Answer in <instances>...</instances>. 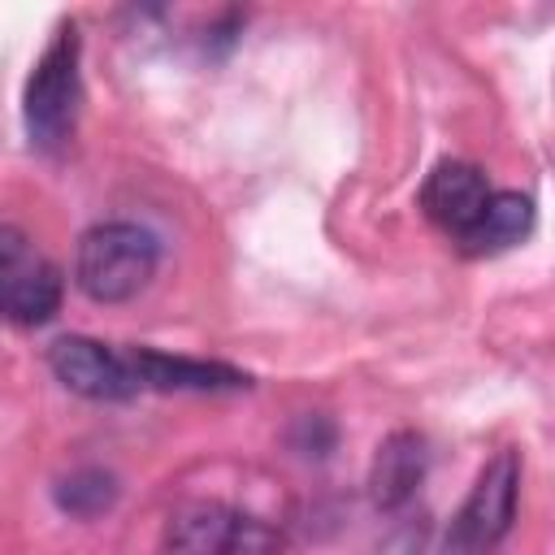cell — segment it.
<instances>
[{
    "label": "cell",
    "mask_w": 555,
    "mask_h": 555,
    "mask_svg": "<svg viewBox=\"0 0 555 555\" xmlns=\"http://www.w3.org/2000/svg\"><path fill=\"white\" fill-rule=\"evenodd\" d=\"M160 243L134 221H100L78 238L74 282L95 304H126L156 278Z\"/></svg>",
    "instance_id": "cell-1"
},
{
    "label": "cell",
    "mask_w": 555,
    "mask_h": 555,
    "mask_svg": "<svg viewBox=\"0 0 555 555\" xmlns=\"http://www.w3.org/2000/svg\"><path fill=\"white\" fill-rule=\"evenodd\" d=\"M78 26L61 22L48 48L39 52L26 91H22V121L39 152H61L74 139L78 104H82V78H78Z\"/></svg>",
    "instance_id": "cell-2"
},
{
    "label": "cell",
    "mask_w": 555,
    "mask_h": 555,
    "mask_svg": "<svg viewBox=\"0 0 555 555\" xmlns=\"http://www.w3.org/2000/svg\"><path fill=\"white\" fill-rule=\"evenodd\" d=\"M282 533L256 512L191 499L169 512L160 529V555H278Z\"/></svg>",
    "instance_id": "cell-3"
},
{
    "label": "cell",
    "mask_w": 555,
    "mask_h": 555,
    "mask_svg": "<svg viewBox=\"0 0 555 555\" xmlns=\"http://www.w3.org/2000/svg\"><path fill=\"white\" fill-rule=\"evenodd\" d=\"M516 503H520V455L512 447H503L477 473L473 490L464 494L460 512L451 516L442 551L447 555H494L516 525Z\"/></svg>",
    "instance_id": "cell-4"
},
{
    "label": "cell",
    "mask_w": 555,
    "mask_h": 555,
    "mask_svg": "<svg viewBox=\"0 0 555 555\" xmlns=\"http://www.w3.org/2000/svg\"><path fill=\"white\" fill-rule=\"evenodd\" d=\"M61 269L17 225L0 221V317L17 325H43L61 308Z\"/></svg>",
    "instance_id": "cell-5"
},
{
    "label": "cell",
    "mask_w": 555,
    "mask_h": 555,
    "mask_svg": "<svg viewBox=\"0 0 555 555\" xmlns=\"http://www.w3.org/2000/svg\"><path fill=\"white\" fill-rule=\"evenodd\" d=\"M48 369L65 390H74L91 403H121L139 390L130 360L95 338H82V334L56 338L48 347Z\"/></svg>",
    "instance_id": "cell-6"
},
{
    "label": "cell",
    "mask_w": 555,
    "mask_h": 555,
    "mask_svg": "<svg viewBox=\"0 0 555 555\" xmlns=\"http://www.w3.org/2000/svg\"><path fill=\"white\" fill-rule=\"evenodd\" d=\"M490 195L494 191H490V182H486V173L477 165H468V160H442V165L429 169V178L421 186V208H425V217L438 230H447L451 238H460L481 217V208L490 204Z\"/></svg>",
    "instance_id": "cell-7"
},
{
    "label": "cell",
    "mask_w": 555,
    "mask_h": 555,
    "mask_svg": "<svg viewBox=\"0 0 555 555\" xmlns=\"http://www.w3.org/2000/svg\"><path fill=\"white\" fill-rule=\"evenodd\" d=\"M429 468V447L416 429H395L382 438L373 464H369V499L377 512H399L412 503Z\"/></svg>",
    "instance_id": "cell-8"
},
{
    "label": "cell",
    "mask_w": 555,
    "mask_h": 555,
    "mask_svg": "<svg viewBox=\"0 0 555 555\" xmlns=\"http://www.w3.org/2000/svg\"><path fill=\"white\" fill-rule=\"evenodd\" d=\"M134 382L147 390H243L251 377L221 360H191V356H165L152 347H134L130 356Z\"/></svg>",
    "instance_id": "cell-9"
},
{
    "label": "cell",
    "mask_w": 555,
    "mask_h": 555,
    "mask_svg": "<svg viewBox=\"0 0 555 555\" xmlns=\"http://www.w3.org/2000/svg\"><path fill=\"white\" fill-rule=\"evenodd\" d=\"M529 230H533V199L520 191H494L481 217L455 243L464 256H494V251L516 247Z\"/></svg>",
    "instance_id": "cell-10"
},
{
    "label": "cell",
    "mask_w": 555,
    "mask_h": 555,
    "mask_svg": "<svg viewBox=\"0 0 555 555\" xmlns=\"http://www.w3.org/2000/svg\"><path fill=\"white\" fill-rule=\"evenodd\" d=\"M117 494H121V486L104 468H74L69 477L56 481V507L69 512V516H78V520L104 516L117 503Z\"/></svg>",
    "instance_id": "cell-11"
}]
</instances>
